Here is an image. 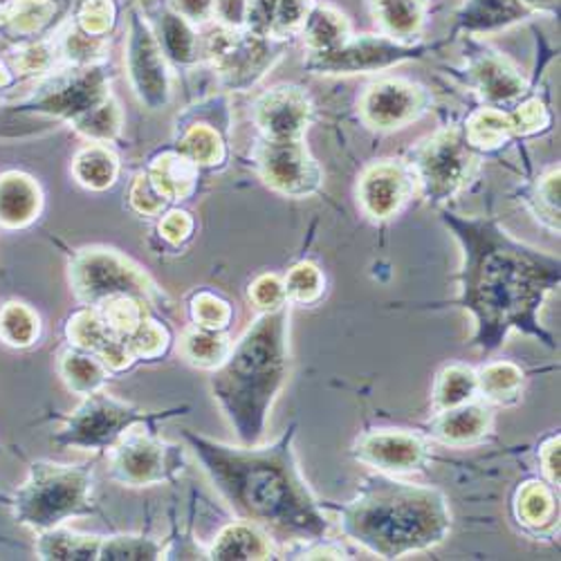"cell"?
Returning <instances> with one entry per match:
<instances>
[{"label":"cell","mask_w":561,"mask_h":561,"mask_svg":"<svg viewBox=\"0 0 561 561\" xmlns=\"http://www.w3.org/2000/svg\"><path fill=\"white\" fill-rule=\"evenodd\" d=\"M462 252L458 297L454 308L472 314L470 346L496 353L510 333H522L554 351L557 342L539 319L548 297L561 284V261L535 245L514 239L490 216L440 211Z\"/></svg>","instance_id":"1"},{"label":"cell","mask_w":561,"mask_h":561,"mask_svg":"<svg viewBox=\"0 0 561 561\" xmlns=\"http://www.w3.org/2000/svg\"><path fill=\"white\" fill-rule=\"evenodd\" d=\"M297 423L272 445L231 447L196 432H184L216 492L239 519L263 528L272 539L308 543L331 535L295 454Z\"/></svg>","instance_id":"2"},{"label":"cell","mask_w":561,"mask_h":561,"mask_svg":"<svg viewBox=\"0 0 561 561\" xmlns=\"http://www.w3.org/2000/svg\"><path fill=\"white\" fill-rule=\"evenodd\" d=\"M335 510L342 535L380 559L432 550L451 533L443 490L382 472L362 479L355 496Z\"/></svg>","instance_id":"3"},{"label":"cell","mask_w":561,"mask_h":561,"mask_svg":"<svg viewBox=\"0 0 561 561\" xmlns=\"http://www.w3.org/2000/svg\"><path fill=\"white\" fill-rule=\"evenodd\" d=\"M290 376V306L261 312L227 359L214 368L209 389L239 443L263 440L272 407Z\"/></svg>","instance_id":"4"},{"label":"cell","mask_w":561,"mask_h":561,"mask_svg":"<svg viewBox=\"0 0 561 561\" xmlns=\"http://www.w3.org/2000/svg\"><path fill=\"white\" fill-rule=\"evenodd\" d=\"M16 519L36 533L95 512V483L85 467L41 460L16 492Z\"/></svg>","instance_id":"5"},{"label":"cell","mask_w":561,"mask_h":561,"mask_svg":"<svg viewBox=\"0 0 561 561\" xmlns=\"http://www.w3.org/2000/svg\"><path fill=\"white\" fill-rule=\"evenodd\" d=\"M417 194L432 205H447L479 169V153L470 147L462 126H443L417 142L407 158Z\"/></svg>","instance_id":"6"},{"label":"cell","mask_w":561,"mask_h":561,"mask_svg":"<svg viewBox=\"0 0 561 561\" xmlns=\"http://www.w3.org/2000/svg\"><path fill=\"white\" fill-rule=\"evenodd\" d=\"M70 284L83 306H100L111 297H137L156 306L164 293L156 280L128 256L111 248H85L70 263Z\"/></svg>","instance_id":"7"},{"label":"cell","mask_w":561,"mask_h":561,"mask_svg":"<svg viewBox=\"0 0 561 561\" xmlns=\"http://www.w3.org/2000/svg\"><path fill=\"white\" fill-rule=\"evenodd\" d=\"M182 409L151 413L142 407L117 400L102 391L83 396V402L66 417V427L53 438L64 449H88L106 451L111 449L130 427L142 423H160Z\"/></svg>","instance_id":"8"},{"label":"cell","mask_w":561,"mask_h":561,"mask_svg":"<svg viewBox=\"0 0 561 561\" xmlns=\"http://www.w3.org/2000/svg\"><path fill=\"white\" fill-rule=\"evenodd\" d=\"M156 423L130 427L108 451L111 479L126 488H153L175 481L184 470V449L162 440Z\"/></svg>","instance_id":"9"},{"label":"cell","mask_w":561,"mask_h":561,"mask_svg":"<svg viewBox=\"0 0 561 561\" xmlns=\"http://www.w3.org/2000/svg\"><path fill=\"white\" fill-rule=\"evenodd\" d=\"M430 50V45L400 43L382 34H351L335 50L308 53L304 68L321 77L370 75L425 57Z\"/></svg>","instance_id":"10"},{"label":"cell","mask_w":561,"mask_h":561,"mask_svg":"<svg viewBox=\"0 0 561 561\" xmlns=\"http://www.w3.org/2000/svg\"><path fill=\"white\" fill-rule=\"evenodd\" d=\"M286 41L256 36L248 30H214L207 38V55L225 83L233 90L256 85L280 59Z\"/></svg>","instance_id":"11"},{"label":"cell","mask_w":561,"mask_h":561,"mask_svg":"<svg viewBox=\"0 0 561 561\" xmlns=\"http://www.w3.org/2000/svg\"><path fill=\"white\" fill-rule=\"evenodd\" d=\"M254 162L265 186L286 198H310L323 186V169L310 153L306 139L261 137Z\"/></svg>","instance_id":"12"},{"label":"cell","mask_w":561,"mask_h":561,"mask_svg":"<svg viewBox=\"0 0 561 561\" xmlns=\"http://www.w3.org/2000/svg\"><path fill=\"white\" fill-rule=\"evenodd\" d=\"M432 104L434 100L425 85L404 77H385L364 88L357 113L370 130L393 133L427 115Z\"/></svg>","instance_id":"13"},{"label":"cell","mask_w":561,"mask_h":561,"mask_svg":"<svg viewBox=\"0 0 561 561\" xmlns=\"http://www.w3.org/2000/svg\"><path fill=\"white\" fill-rule=\"evenodd\" d=\"M465 81L485 106L494 108H510L530 95V83L519 68L479 38L467 41Z\"/></svg>","instance_id":"14"},{"label":"cell","mask_w":561,"mask_h":561,"mask_svg":"<svg viewBox=\"0 0 561 561\" xmlns=\"http://www.w3.org/2000/svg\"><path fill=\"white\" fill-rule=\"evenodd\" d=\"M351 456L370 470L402 477L423 472L432 462V447L425 436L409 430H368L355 438Z\"/></svg>","instance_id":"15"},{"label":"cell","mask_w":561,"mask_h":561,"mask_svg":"<svg viewBox=\"0 0 561 561\" xmlns=\"http://www.w3.org/2000/svg\"><path fill=\"white\" fill-rule=\"evenodd\" d=\"M357 205L362 214L376 222L391 220L417 194V184L407 160H378L357 178Z\"/></svg>","instance_id":"16"},{"label":"cell","mask_w":561,"mask_h":561,"mask_svg":"<svg viewBox=\"0 0 561 561\" xmlns=\"http://www.w3.org/2000/svg\"><path fill=\"white\" fill-rule=\"evenodd\" d=\"M128 77L130 85L139 102L147 104L151 111L167 106L171 98L169 88V70L162 57L160 43L151 34L149 25L135 16L130 21V36H128Z\"/></svg>","instance_id":"17"},{"label":"cell","mask_w":561,"mask_h":561,"mask_svg":"<svg viewBox=\"0 0 561 561\" xmlns=\"http://www.w3.org/2000/svg\"><path fill=\"white\" fill-rule=\"evenodd\" d=\"M252 117L265 139H304L314 119V104L301 85L286 83L265 90Z\"/></svg>","instance_id":"18"},{"label":"cell","mask_w":561,"mask_h":561,"mask_svg":"<svg viewBox=\"0 0 561 561\" xmlns=\"http://www.w3.org/2000/svg\"><path fill=\"white\" fill-rule=\"evenodd\" d=\"M427 436L447 447H472L483 443L494 430V411L483 400L434 411L425 423Z\"/></svg>","instance_id":"19"},{"label":"cell","mask_w":561,"mask_h":561,"mask_svg":"<svg viewBox=\"0 0 561 561\" xmlns=\"http://www.w3.org/2000/svg\"><path fill=\"white\" fill-rule=\"evenodd\" d=\"M512 517L533 537L554 533L559 526L557 488L546 479H528L519 483L512 494Z\"/></svg>","instance_id":"20"},{"label":"cell","mask_w":561,"mask_h":561,"mask_svg":"<svg viewBox=\"0 0 561 561\" xmlns=\"http://www.w3.org/2000/svg\"><path fill=\"white\" fill-rule=\"evenodd\" d=\"M368 8L382 36L400 43H420L430 14V0H368Z\"/></svg>","instance_id":"21"},{"label":"cell","mask_w":561,"mask_h":561,"mask_svg":"<svg viewBox=\"0 0 561 561\" xmlns=\"http://www.w3.org/2000/svg\"><path fill=\"white\" fill-rule=\"evenodd\" d=\"M537 16L522 0H465L456 14L458 30L470 34H490L507 30Z\"/></svg>","instance_id":"22"},{"label":"cell","mask_w":561,"mask_h":561,"mask_svg":"<svg viewBox=\"0 0 561 561\" xmlns=\"http://www.w3.org/2000/svg\"><path fill=\"white\" fill-rule=\"evenodd\" d=\"M209 559H218V561L274 559V541L256 524L239 519V522L225 526L216 535V539L209 548Z\"/></svg>","instance_id":"23"},{"label":"cell","mask_w":561,"mask_h":561,"mask_svg":"<svg viewBox=\"0 0 561 561\" xmlns=\"http://www.w3.org/2000/svg\"><path fill=\"white\" fill-rule=\"evenodd\" d=\"M43 207L41 186L34 178L12 171L0 175V225L8 229L30 225Z\"/></svg>","instance_id":"24"},{"label":"cell","mask_w":561,"mask_h":561,"mask_svg":"<svg viewBox=\"0 0 561 561\" xmlns=\"http://www.w3.org/2000/svg\"><path fill=\"white\" fill-rule=\"evenodd\" d=\"M465 137L477 153H494L519 137V126L510 108L483 106L467 117Z\"/></svg>","instance_id":"25"},{"label":"cell","mask_w":561,"mask_h":561,"mask_svg":"<svg viewBox=\"0 0 561 561\" xmlns=\"http://www.w3.org/2000/svg\"><path fill=\"white\" fill-rule=\"evenodd\" d=\"M479 398L496 407H514L522 402L526 370L510 359H494L477 368Z\"/></svg>","instance_id":"26"},{"label":"cell","mask_w":561,"mask_h":561,"mask_svg":"<svg viewBox=\"0 0 561 561\" xmlns=\"http://www.w3.org/2000/svg\"><path fill=\"white\" fill-rule=\"evenodd\" d=\"M198 171L201 169L180 151H167L151 162L147 173L151 175L160 194L169 198V203H180L194 196L198 186Z\"/></svg>","instance_id":"27"},{"label":"cell","mask_w":561,"mask_h":561,"mask_svg":"<svg viewBox=\"0 0 561 561\" xmlns=\"http://www.w3.org/2000/svg\"><path fill=\"white\" fill-rule=\"evenodd\" d=\"M348 19L329 5H317L308 12L299 36L308 53H329L340 48V45L351 36Z\"/></svg>","instance_id":"28"},{"label":"cell","mask_w":561,"mask_h":561,"mask_svg":"<svg viewBox=\"0 0 561 561\" xmlns=\"http://www.w3.org/2000/svg\"><path fill=\"white\" fill-rule=\"evenodd\" d=\"M72 175L90 192H106L119 178V158L108 145L92 142L75 156Z\"/></svg>","instance_id":"29"},{"label":"cell","mask_w":561,"mask_h":561,"mask_svg":"<svg viewBox=\"0 0 561 561\" xmlns=\"http://www.w3.org/2000/svg\"><path fill=\"white\" fill-rule=\"evenodd\" d=\"M102 537L83 535L70 528L57 526L50 530L38 533L36 554L41 559H57V561H88L100 559Z\"/></svg>","instance_id":"30"},{"label":"cell","mask_w":561,"mask_h":561,"mask_svg":"<svg viewBox=\"0 0 561 561\" xmlns=\"http://www.w3.org/2000/svg\"><path fill=\"white\" fill-rule=\"evenodd\" d=\"M59 370L68 389L75 391L77 396H90L102 391V387L111 378V370L100 359V355L75 346L61 355Z\"/></svg>","instance_id":"31"},{"label":"cell","mask_w":561,"mask_h":561,"mask_svg":"<svg viewBox=\"0 0 561 561\" xmlns=\"http://www.w3.org/2000/svg\"><path fill=\"white\" fill-rule=\"evenodd\" d=\"M178 151L184 158H190L198 169H211L227 160V145L222 133L207 122H194L184 126L178 139Z\"/></svg>","instance_id":"32"},{"label":"cell","mask_w":561,"mask_h":561,"mask_svg":"<svg viewBox=\"0 0 561 561\" xmlns=\"http://www.w3.org/2000/svg\"><path fill=\"white\" fill-rule=\"evenodd\" d=\"M479 398L477 368L454 362L447 364L434 380L432 389V407L434 411H443L449 407H458Z\"/></svg>","instance_id":"33"},{"label":"cell","mask_w":561,"mask_h":561,"mask_svg":"<svg viewBox=\"0 0 561 561\" xmlns=\"http://www.w3.org/2000/svg\"><path fill=\"white\" fill-rule=\"evenodd\" d=\"M559 164L546 169L526 192V207L535 220L552 233L561 229V207H559V184H561Z\"/></svg>","instance_id":"34"},{"label":"cell","mask_w":561,"mask_h":561,"mask_svg":"<svg viewBox=\"0 0 561 561\" xmlns=\"http://www.w3.org/2000/svg\"><path fill=\"white\" fill-rule=\"evenodd\" d=\"M231 346L233 344L225 333L207 331L194 325V329L186 331L180 340V355L192 366L214 370L227 359Z\"/></svg>","instance_id":"35"},{"label":"cell","mask_w":561,"mask_h":561,"mask_svg":"<svg viewBox=\"0 0 561 561\" xmlns=\"http://www.w3.org/2000/svg\"><path fill=\"white\" fill-rule=\"evenodd\" d=\"M66 337L75 348L90 351L95 355H102L113 342H117L95 306H85L68 319Z\"/></svg>","instance_id":"36"},{"label":"cell","mask_w":561,"mask_h":561,"mask_svg":"<svg viewBox=\"0 0 561 561\" xmlns=\"http://www.w3.org/2000/svg\"><path fill=\"white\" fill-rule=\"evenodd\" d=\"M55 12L53 0H10L0 5V25L16 34H36L55 19Z\"/></svg>","instance_id":"37"},{"label":"cell","mask_w":561,"mask_h":561,"mask_svg":"<svg viewBox=\"0 0 561 561\" xmlns=\"http://www.w3.org/2000/svg\"><path fill=\"white\" fill-rule=\"evenodd\" d=\"M104 319V323L108 325V331L117 337V340H128L135 331L137 325L142 323L149 314V304L137 299V297H111L106 301H102L100 306H95Z\"/></svg>","instance_id":"38"},{"label":"cell","mask_w":561,"mask_h":561,"mask_svg":"<svg viewBox=\"0 0 561 561\" xmlns=\"http://www.w3.org/2000/svg\"><path fill=\"white\" fill-rule=\"evenodd\" d=\"M72 124L83 137L90 139V142L108 145L122 133L124 115L119 104L113 98H106L104 102H100L98 106H92L88 113L77 117Z\"/></svg>","instance_id":"39"},{"label":"cell","mask_w":561,"mask_h":561,"mask_svg":"<svg viewBox=\"0 0 561 561\" xmlns=\"http://www.w3.org/2000/svg\"><path fill=\"white\" fill-rule=\"evenodd\" d=\"M286 295L290 304L297 306H314L325 295V274L312 261H299L284 276Z\"/></svg>","instance_id":"40"},{"label":"cell","mask_w":561,"mask_h":561,"mask_svg":"<svg viewBox=\"0 0 561 561\" xmlns=\"http://www.w3.org/2000/svg\"><path fill=\"white\" fill-rule=\"evenodd\" d=\"M162 543L145 535L102 537L100 546V559L104 561H156L162 559Z\"/></svg>","instance_id":"41"},{"label":"cell","mask_w":561,"mask_h":561,"mask_svg":"<svg viewBox=\"0 0 561 561\" xmlns=\"http://www.w3.org/2000/svg\"><path fill=\"white\" fill-rule=\"evenodd\" d=\"M41 335L36 312L23 304H8L0 310V337L12 346H32Z\"/></svg>","instance_id":"42"},{"label":"cell","mask_w":561,"mask_h":561,"mask_svg":"<svg viewBox=\"0 0 561 561\" xmlns=\"http://www.w3.org/2000/svg\"><path fill=\"white\" fill-rule=\"evenodd\" d=\"M126 344H128V351L135 357V362L160 359L167 355V351L171 346V333L162 321L147 314V319L137 325V331L126 340Z\"/></svg>","instance_id":"43"},{"label":"cell","mask_w":561,"mask_h":561,"mask_svg":"<svg viewBox=\"0 0 561 561\" xmlns=\"http://www.w3.org/2000/svg\"><path fill=\"white\" fill-rule=\"evenodd\" d=\"M190 314H192L194 325H198V329L225 333L233 319V308L220 295L201 290L190 301Z\"/></svg>","instance_id":"44"},{"label":"cell","mask_w":561,"mask_h":561,"mask_svg":"<svg viewBox=\"0 0 561 561\" xmlns=\"http://www.w3.org/2000/svg\"><path fill=\"white\" fill-rule=\"evenodd\" d=\"M164 48L178 64H192L198 57V36L192 30V23L180 19L175 12H171L164 19L162 25Z\"/></svg>","instance_id":"45"},{"label":"cell","mask_w":561,"mask_h":561,"mask_svg":"<svg viewBox=\"0 0 561 561\" xmlns=\"http://www.w3.org/2000/svg\"><path fill=\"white\" fill-rule=\"evenodd\" d=\"M57 45H59V55H64L77 68H81V66H98V59H102V55L106 50L104 36L85 34L79 27L68 30L66 36Z\"/></svg>","instance_id":"46"},{"label":"cell","mask_w":561,"mask_h":561,"mask_svg":"<svg viewBox=\"0 0 561 561\" xmlns=\"http://www.w3.org/2000/svg\"><path fill=\"white\" fill-rule=\"evenodd\" d=\"M128 203L137 214H142L147 218L162 216L171 205L169 198L160 194L149 173H139L133 178L130 190H128Z\"/></svg>","instance_id":"47"},{"label":"cell","mask_w":561,"mask_h":561,"mask_svg":"<svg viewBox=\"0 0 561 561\" xmlns=\"http://www.w3.org/2000/svg\"><path fill=\"white\" fill-rule=\"evenodd\" d=\"M57 55H59V45L55 41L30 43L23 50L16 53L14 70L23 77L50 72L57 64Z\"/></svg>","instance_id":"48"},{"label":"cell","mask_w":561,"mask_h":561,"mask_svg":"<svg viewBox=\"0 0 561 561\" xmlns=\"http://www.w3.org/2000/svg\"><path fill=\"white\" fill-rule=\"evenodd\" d=\"M312 8H314V0H278L270 38L288 41L297 36Z\"/></svg>","instance_id":"49"},{"label":"cell","mask_w":561,"mask_h":561,"mask_svg":"<svg viewBox=\"0 0 561 561\" xmlns=\"http://www.w3.org/2000/svg\"><path fill=\"white\" fill-rule=\"evenodd\" d=\"M248 297L261 312H270V310H278L284 306H290L288 295H286L284 276L270 274V272L261 274L252 280L250 288H248Z\"/></svg>","instance_id":"50"},{"label":"cell","mask_w":561,"mask_h":561,"mask_svg":"<svg viewBox=\"0 0 561 561\" xmlns=\"http://www.w3.org/2000/svg\"><path fill=\"white\" fill-rule=\"evenodd\" d=\"M113 0H81L77 12V27L92 36H104L115 25Z\"/></svg>","instance_id":"51"},{"label":"cell","mask_w":561,"mask_h":561,"mask_svg":"<svg viewBox=\"0 0 561 561\" xmlns=\"http://www.w3.org/2000/svg\"><path fill=\"white\" fill-rule=\"evenodd\" d=\"M194 218L190 211H182V209H171V211H164L160 216V222H158V231L160 237L169 243V245H182L192 239L194 233Z\"/></svg>","instance_id":"52"},{"label":"cell","mask_w":561,"mask_h":561,"mask_svg":"<svg viewBox=\"0 0 561 561\" xmlns=\"http://www.w3.org/2000/svg\"><path fill=\"white\" fill-rule=\"evenodd\" d=\"M539 465H541V479H546L552 488L559 490L561 483V436L559 432L548 434L541 443H539Z\"/></svg>","instance_id":"53"},{"label":"cell","mask_w":561,"mask_h":561,"mask_svg":"<svg viewBox=\"0 0 561 561\" xmlns=\"http://www.w3.org/2000/svg\"><path fill=\"white\" fill-rule=\"evenodd\" d=\"M276 5H278V0H248L245 30L256 34V36H267L270 38Z\"/></svg>","instance_id":"54"},{"label":"cell","mask_w":561,"mask_h":561,"mask_svg":"<svg viewBox=\"0 0 561 561\" xmlns=\"http://www.w3.org/2000/svg\"><path fill=\"white\" fill-rule=\"evenodd\" d=\"M299 548L293 550L290 559H351L346 548L331 537L308 541V543H297Z\"/></svg>","instance_id":"55"},{"label":"cell","mask_w":561,"mask_h":561,"mask_svg":"<svg viewBox=\"0 0 561 561\" xmlns=\"http://www.w3.org/2000/svg\"><path fill=\"white\" fill-rule=\"evenodd\" d=\"M214 19L220 27L245 30L248 21V0H216Z\"/></svg>","instance_id":"56"},{"label":"cell","mask_w":561,"mask_h":561,"mask_svg":"<svg viewBox=\"0 0 561 561\" xmlns=\"http://www.w3.org/2000/svg\"><path fill=\"white\" fill-rule=\"evenodd\" d=\"M173 12L192 25H203L214 19L216 0H171Z\"/></svg>","instance_id":"57"},{"label":"cell","mask_w":561,"mask_h":561,"mask_svg":"<svg viewBox=\"0 0 561 561\" xmlns=\"http://www.w3.org/2000/svg\"><path fill=\"white\" fill-rule=\"evenodd\" d=\"M535 14H557L559 12V0H522Z\"/></svg>","instance_id":"58"},{"label":"cell","mask_w":561,"mask_h":561,"mask_svg":"<svg viewBox=\"0 0 561 561\" xmlns=\"http://www.w3.org/2000/svg\"><path fill=\"white\" fill-rule=\"evenodd\" d=\"M8 72H5V68H3V64H0V85H5L8 83Z\"/></svg>","instance_id":"59"}]
</instances>
